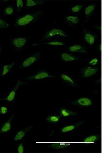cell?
Listing matches in <instances>:
<instances>
[{"label":"cell","mask_w":102,"mask_h":153,"mask_svg":"<svg viewBox=\"0 0 102 153\" xmlns=\"http://www.w3.org/2000/svg\"><path fill=\"white\" fill-rule=\"evenodd\" d=\"M24 145L23 143H21L18 145V152L19 153H23L24 152Z\"/></svg>","instance_id":"f546056e"},{"label":"cell","mask_w":102,"mask_h":153,"mask_svg":"<svg viewBox=\"0 0 102 153\" xmlns=\"http://www.w3.org/2000/svg\"><path fill=\"white\" fill-rule=\"evenodd\" d=\"M60 118L59 116L55 115H51L47 117L45 120L49 123H54L58 122L60 120Z\"/></svg>","instance_id":"cb8c5ba5"},{"label":"cell","mask_w":102,"mask_h":153,"mask_svg":"<svg viewBox=\"0 0 102 153\" xmlns=\"http://www.w3.org/2000/svg\"><path fill=\"white\" fill-rule=\"evenodd\" d=\"M98 52H99L100 53V52H101V44H99V45H98Z\"/></svg>","instance_id":"1f68e13d"},{"label":"cell","mask_w":102,"mask_h":153,"mask_svg":"<svg viewBox=\"0 0 102 153\" xmlns=\"http://www.w3.org/2000/svg\"><path fill=\"white\" fill-rule=\"evenodd\" d=\"M100 135H93L84 138L82 141L83 143L85 144H89L94 143L100 139Z\"/></svg>","instance_id":"e0dca14e"},{"label":"cell","mask_w":102,"mask_h":153,"mask_svg":"<svg viewBox=\"0 0 102 153\" xmlns=\"http://www.w3.org/2000/svg\"><path fill=\"white\" fill-rule=\"evenodd\" d=\"M97 8V5L95 3H91L86 5L83 10L84 16L86 19L92 16Z\"/></svg>","instance_id":"8fae6325"},{"label":"cell","mask_w":102,"mask_h":153,"mask_svg":"<svg viewBox=\"0 0 102 153\" xmlns=\"http://www.w3.org/2000/svg\"><path fill=\"white\" fill-rule=\"evenodd\" d=\"M45 2V1L43 0H27L26 7V8H30L35 6L43 5Z\"/></svg>","instance_id":"44dd1931"},{"label":"cell","mask_w":102,"mask_h":153,"mask_svg":"<svg viewBox=\"0 0 102 153\" xmlns=\"http://www.w3.org/2000/svg\"><path fill=\"white\" fill-rule=\"evenodd\" d=\"M56 36L68 38L69 35L62 30L53 28L45 33L43 35L42 40L46 41Z\"/></svg>","instance_id":"7a4b0ae2"},{"label":"cell","mask_w":102,"mask_h":153,"mask_svg":"<svg viewBox=\"0 0 102 153\" xmlns=\"http://www.w3.org/2000/svg\"><path fill=\"white\" fill-rule=\"evenodd\" d=\"M82 37L83 40L87 44L91 46L94 45L98 38V35L88 29L84 28L83 31Z\"/></svg>","instance_id":"3957f363"},{"label":"cell","mask_w":102,"mask_h":153,"mask_svg":"<svg viewBox=\"0 0 102 153\" xmlns=\"http://www.w3.org/2000/svg\"><path fill=\"white\" fill-rule=\"evenodd\" d=\"M76 116V113L69 110L64 107L60 109L59 116L62 118H66L69 117H75Z\"/></svg>","instance_id":"d6986e66"},{"label":"cell","mask_w":102,"mask_h":153,"mask_svg":"<svg viewBox=\"0 0 102 153\" xmlns=\"http://www.w3.org/2000/svg\"><path fill=\"white\" fill-rule=\"evenodd\" d=\"M68 49L70 52L75 53L85 54L87 52L85 47L79 44H75L71 45L69 47Z\"/></svg>","instance_id":"2e32d148"},{"label":"cell","mask_w":102,"mask_h":153,"mask_svg":"<svg viewBox=\"0 0 102 153\" xmlns=\"http://www.w3.org/2000/svg\"><path fill=\"white\" fill-rule=\"evenodd\" d=\"M15 63V62H13L10 65H4L3 68L1 76L3 77L8 72L14 65Z\"/></svg>","instance_id":"484cf974"},{"label":"cell","mask_w":102,"mask_h":153,"mask_svg":"<svg viewBox=\"0 0 102 153\" xmlns=\"http://www.w3.org/2000/svg\"><path fill=\"white\" fill-rule=\"evenodd\" d=\"M43 44L46 45L54 46H65L66 45L65 43L63 41L56 40L46 41Z\"/></svg>","instance_id":"603a6c76"},{"label":"cell","mask_w":102,"mask_h":153,"mask_svg":"<svg viewBox=\"0 0 102 153\" xmlns=\"http://www.w3.org/2000/svg\"><path fill=\"white\" fill-rule=\"evenodd\" d=\"M83 5L82 4H76L72 5L69 8V11L72 13H76L81 11Z\"/></svg>","instance_id":"d4e9b609"},{"label":"cell","mask_w":102,"mask_h":153,"mask_svg":"<svg viewBox=\"0 0 102 153\" xmlns=\"http://www.w3.org/2000/svg\"><path fill=\"white\" fill-rule=\"evenodd\" d=\"M15 11L14 7L11 5L7 6L2 11L3 15L6 16H11L13 15Z\"/></svg>","instance_id":"7402d4cb"},{"label":"cell","mask_w":102,"mask_h":153,"mask_svg":"<svg viewBox=\"0 0 102 153\" xmlns=\"http://www.w3.org/2000/svg\"><path fill=\"white\" fill-rule=\"evenodd\" d=\"M61 60L67 62H76L79 59L78 56L71 54L66 53H61L60 55Z\"/></svg>","instance_id":"7c38bea8"},{"label":"cell","mask_w":102,"mask_h":153,"mask_svg":"<svg viewBox=\"0 0 102 153\" xmlns=\"http://www.w3.org/2000/svg\"><path fill=\"white\" fill-rule=\"evenodd\" d=\"M28 41V39L26 37L18 36L12 38L11 43L14 49L19 51L25 46Z\"/></svg>","instance_id":"277c9868"},{"label":"cell","mask_w":102,"mask_h":153,"mask_svg":"<svg viewBox=\"0 0 102 153\" xmlns=\"http://www.w3.org/2000/svg\"><path fill=\"white\" fill-rule=\"evenodd\" d=\"M41 57L40 52H37L32 54L24 60L21 63L20 68L28 67L37 61Z\"/></svg>","instance_id":"5b68a950"},{"label":"cell","mask_w":102,"mask_h":153,"mask_svg":"<svg viewBox=\"0 0 102 153\" xmlns=\"http://www.w3.org/2000/svg\"><path fill=\"white\" fill-rule=\"evenodd\" d=\"M53 77L54 76L47 70L42 69L39 70L32 75L26 77L24 79V80H38Z\"/></svg>","instance_id":"8992f818"},{"label":"cell","mask_w":102,"mask_h":153,"mask_svg":"<svg viewBox=\"0 0 102 153\" xmlns=\"http://www.w3.org/2000/svg\"><path fill=\"white\" fill-rule=\"evenodd\" d=\"M8 111V109L5 107L3 106L0 108V113L1 114H5Z\"/></svg>","instance_id":"4dcf8cb0"},{"label":"cell","mask_w":102,"mask_h":153,"mask_svg":"<svg viewBox=\"0 0 102 153\" xmlns=\"http://www.w3.org/2000/svg\"><path fill=\"white\" fill-rule=\"evenodd\" d=\"M44 11L42 10L31 11L18 17L14 25L16 27L30 26L39 20Z\"/></svg>","instance_id":"6da1fadb"},{"label":"cell","mask_w":102,"mask_h":153,"mask_svg":"<svg viewBox=\"0 0 102 153\" xmlns=\"http://www.w3.org/2000/svg\"><path fill=\"white\" fill-rule=\"evenodd\" d=\"M71 144L69 142L59 141L52 143L48 147L54 149H58L66 148L71 146Z\"/></svg>","instance_id":"9a60e30c"},{"label":"cell","mask_w":102,"mask_h":153,"mask_svg":"<svg viewBox=\"0 0 102 153\" xmlns=\"http://www.w3.org/2000/svg\"><path fill=\"white\" fill-rule=\"evenodd\" d=\"M61 80L68 86L79 87V86L75 79L66 73H61L60 76Z\"/></svg>","instance_id":"9c48e42d"},{"label":"cell","mask_w":102,"mask_h":153,"mask_svg":"<svg viewBox=\"0 0 102 153\" xmlns=\"http://www.w3.org/2000/svg\"><path fill=\"white\" fill-rule=\"evenodd\" d=\"M9 26V25L7 22L0 18V29L7 28Z\"/></svg>","instance_id":"f1b7e54d"},{"label":"cell","mask_w":102,"mask_h":153,"mask_svg":"<svg viewBox=\"0 0 102 153\" xmlns=\"http://www.w3.org/2000/svg\"><path fill=\"white\" fill-rule=\"evenodd\" d=\"M72 104L78 106L82 107H88L93 104L92 100L87 97H82L77 99L69 101Z\"/></svg>","instance_id":"52a82bcc"},{"label":"cell","mask_w":102,"mask_h":153,"mask_svg":"<svg viewBox=\"0 0 102 153\" xmlns=\"http://www.w3.org/2000/svg\"><path fill=\"white\" fill-rule=\"evenodd\" d=\"M14 115H12L9 119L1 126L0 128V134L9 131L11 129V122Z\"/></svg>","instance_id":"ac0fdd59"},{"label":"cell","mask_w":102,"mask_h":153,"mask_svg":"<svg viewBox=\"0 0 102 153\" xmlns=\"http://www.w3.org/2000/svg\"><path fill=\"white\" fill-rule=\"evenodd\" d=\"M2 44L1 43H0V55L1 54L2 52Z\"/></svg>","instance_id":"d6a6232c"},{"label":"cell","mask_w":102,"mask_h":153,"mask_svg":"<svg viewBox=\"0 0 102 153\" xmlns=\"http://www.w3.org/2000/svg\"><path fill=\"white\" fill-rule=\"evenodd\" d=\"M23 3L21 0H17L16 1V10L17 13H19L23 7Z\"/></svg>","instance_id":"83f0119b"},{"label":"cell","mask_w":102,"mask_h":153,"mask_svg":"<svg viewBox=\"0 0 102 153\" xmlns=\"http://www.w3.org/2000/svg\"><path fill=\"white\" fill-rule=\"evenodd\" d=\"M84 122V121H82L75 123L65 126L61 129L60 132L61 133H66L71 132L83 124Z\"/></svg>","instance_id":"5bb4252c"},{"label":"cell","mask_w":102,"mask_h":153,"mask_svg":"<svg viewBox=\"0 0 102 153\" xmlns=\"http://www.w3.org/2000/svg\"><path fill=\"white\" fill-rule=\"evenodd\" d=\"M65 22L67 25L71 27H74L77 24L79 21V18L78 16L69 15L64 17Z\"/></svg>","instance_id":"4fadbf2b"},{"label":"cell","mask_w":102,"mask_h":153,"mask_svg":"<svg viewBox=\"0 0 102 153\" xmlns=\"http://www.w3.org/2000/svg\"><path fill=\"white\" fill-rule=\"evenodd\" d=\"M27 83H23L20 81L18 82L15 86L10 92L8 95L5 98H0V100H4L8 102H11L15 99L17 90L20 85Z\"/></svg>","instance_id":"30bf717a"},{"label":"cell","mask_w":102,"mask_h":153,"mask_svg":"<svg viewBox=\"0 0 102 153\" xmlns=\"http://www.w3.org/2000/svg\"><path fill=\"white\" fill-rule=\"evenodd\" d=\"M99 63V59L97 57H94L91 58L87 62V65L90 66L97 65Z\"/></svg>","instance_id":"4316f807"},{"label":"cell","mask_w":102,"mask_h":153,"mask_svg":"<svg viewBox=\"0 0 102 153\" xmlns=\"http://www.w3.org/2000/svg\"><path fill=\"white\" fill-rule=\"evenodd\" d=\"M33 127V125H31L19 131L14 137V140L15 141H18L22 139Z\"/></svg>","instance_id":"ffe728a7"},{"label":"cell","mask_w":102,"mask_h":153,"mask_svg":"<svg viewBox=\"0 0 102 153\" xmlns=\"http://www.w3.org/2000/svg\"><path fill=\"white\" fill-rule=\"evenodd\" d=\"M99 70L98 68L91 66H85L81 68L80 72L84 78H88L95 74Z\"/></svg>","instance_id":"ba28073f"}]
</instances>
